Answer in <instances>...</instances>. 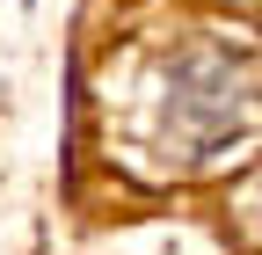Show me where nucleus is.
<instances>
[{
    "label": "nucleus",
    "instance_id": "nucleus-1",
    "mask_svg": "<svg viewBox=\"0 0 262 255\" xmlns=\"http://www.w3.org/2000/svg\"><path fill=\"white\" fill-rule=\"evenodd\" d=\"M262 132V66L233 44H175L153 73V146L182 168L219 161Z\"/></svg>",
    "mask_w": 262,
    "mask_h": 255
}]
</instances>
